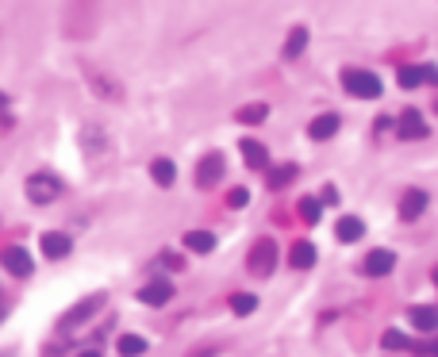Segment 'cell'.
Segmentation results:
<instances>
[{"mask_svg":"<svg viewBox=\"0 0 438 357\" xmlns=\"http://www.w3.org/2000/svg\"><path fill=\"white\" fill-rule=\"evenodd\" d=\"M343 85L350 88L354 96H361V100H377V96H380V77H377V73H369V69H346Z\"/></svg>","mask_w":438,"mask_h":357,"instance_id":"cell-1","label":"cell"},{"mask_svg":"<svg viewBox=\"0 0 438 357\" xmlns=\"http://www.w3.org/2000/svg\"><path fill=\"white\" fill-rule=\"evenodd\" d=\"M62 196V181L54 173H35L27 177V200L31 204H51V200Z\"/></svg>","mask_w":438,"mask_h":357,"instance_id":"cell-2","label":"cell"},{"mask_svg":"<svg viewBox=\"0 0 438 357\" xmlns=\"http://www.w3.org/2000/svg\"><path fill=\"white\" fill-rule=\"evenodd\" d=\"M223 177V154H204L197 166V189H212Z\"/></svg>","mask_w":438,"mask_h":357,"instance_id":"cell-3","label":"cell"},{"mask_svg":"<svg viewBox=\"0 0 438 357\" xmlns=\"http://www.w3.org/2000/svg\"><path fill=\"white\" fill-rule=\"evenodd\" d=\"M273 257H277L273 242L262 238L254 250H250V273H254V277H270V273H273Z\"/></svg>","mask_w":438,"mask_h":357,"instance_id":"cell-4","label":"cell"},{"mask_svg":"<svg viewBox=\"0 0 438 357\" xmlns=\"http://www.w3.org/2000/svg\"><path fill=\"white\" fill-rule=\"evenodd\" d=\"M85 77H88V85L96 88V96H104V100H124V88H119L112 77H104L96 66H85Z\"/></svg>","mask_w":438,"mask_h":357,"instance_id":"cell-5","label":"cell"},{"mask_svg":"<svg viewBox=\"0 0 438 357\" xmlns=\"http://www.w3.org/2000/svg\"><path fill=\"white\" fill-rule=\"evenodd\" d=\"M169 296H173V285H169L166 277H158V281H150V285L139 288V299H142V304H154V307L169 304Z\"/></svg>","mask_w":438,"mask_h":357,"instance_id":"cell-6","label":"cell"},{"mask_svg":"<svg viewBox=\"0 0 438 357\" xmlns=\"http://www.w3.org/2000/svg\"><path fill=\"white\" fill-rule=\"evenodd\" d=\"M392 265H396L392 250H373V254L365 257V273H369V277H385V273H392Z\"/></svg>","mask_w":438,"mask_h":357,"instance_id":"cell-7","label":"cell"},{"mask_svg":"<svg viewBox=\"0 0 438 357\" xmlns=\"http://www.w3.org/2000/svg\"><path fill=\"white\" fill-rule=\"evenodd\" d=\"M4 265L15 273V277H31V254L23 246H8L4 250Z\"/></svg>","mask_w":438,"mask_h":357,"instance_id":"cell-8","label":"cell"},{"mask_svg":"<svg viewBox=\"0 0 438 357\" xmlns=\"http://www.w3.org/2000/svg\"><path fill=\"white\" fill-rule=\"evenodd\" d=\"M69 246H73L69 234H62V231H46V234H43V254H46V257H66Z\"/></svg>","mask_w":438,"mask_h":357,"instance_id":"cell-9","label":"cell"},{"mask_svg":"<svg viewBox=\"0 0 438 357\" xmlns=\"http://www.w3.org/2000/svg\"><path fill=\"white\" fill-rule=\"evenodd\" d=\"M400 139H427V123H423V116L419 112H404V119H400Z\"/></svg>","mask_w":438,"mask_h":357,"instance_id":"cell-10","label":"cell"},{"mask_svg":"<svg viewBox=\"0 0 438 357\" xmlns=\"http://www.w3.org/2000/svg\"><path fill=\"white\" fill-rule=\"evenodd\" d=\"M423 208H427V192H419V189L404 192V200H400V215L404 219H419V215H423Z\"/></svg>","mask_w":438,"mask_h":357,"instance_id":"cell-11","label":"cell"},{"mask_svg":"<svg viewBox=\"0 0 438 357\" xmlns=\"http://www.w3.org/2000/svg\"><path fill=\"white\" fill-rule=\"evenodd\" d=\"M288 262H292V269H312V265H315V246H312V242H292Z\"/></svg>","mask_w":438,"mask_h":357,"instance_id":"cell-12","label":"cell"},{"mask_svg":"<svg viewBox=\"0 0 438 357\" xmlns=\"http://www.w3.org/2000/svg\"><path fill=\"white\" fill-rule=\"evenodd\" d=\"M242 154H246V166L250 169H265V166H270V150H265L262 142H254V139L242 142Z\"/></svg>","mask_w":438,"mask_h":357,"instance_id":"cell-13","label":"cell"},{"mask_svg":"<svg viewBox=\"0 0 438 357\" xmlns=\"http://www.w3.org/2000/svg\"><path fill=\"white\" fill-rule=\"evenodd\" d=\"M335 234L343 242H358L365 234V223H361V219H354V215H343V219H338V227H335Z\"/></svg>","mask_w":438,"mask_h":357,"instance_id":"cell-14","label":"cell"},{"mask_svg":"<svg viewBox=\"0 0 438 357\" xmlns=\"http://www.w3.org/2000/svg\"><path fill=\"white\" fill-rule=\"evenodd\" d=\"M185 246H189L192 254H212V250H215V234H208V231H189V234H185Z\"/></svg>","mask_w":438,"mask_h":357,"instance_id":"cell-15","label":"cell"},{"mask_svg":"<svg viewBox=\"0 0 438 357\" xmlns=\"http://www.w3.org/2000/svg\"><path fill=\"white\" fill-rule=\"evenodd\" d=\"M411 323H416V330H434L438 327V307H427V304L411 307Z\"/></svg>","mask_w":438,"mask_h":357,"instance_id":"cell-16","label":"cell"},{"mask_svg":"<svg viewBox=\"0 0 438 357\" xmlns=\"http://www.w3.org/2000/svg\"><path fill=\"white\" fill-rule=\"evenodd\" d=\"M150 177L161 184V189H169V184L177 181V166H173V161H166V158H158V161L150 166Z\"/></svg>","mask_w":438,"mask_h":357,"instance_id":"cell-17","label":"cell"},{"mask_svg":"<svg viewBox=\"0 0 438 357\" xmlns=\"http://www.w3.org/2000/svg\"><path fill=\"white\" fill-rule=\"evenodd\" d=\"M265 116H270V108H265V104H246V108H239V112H234V119H239V123H246V127L262 123Z\"/></svg>","mask_w":438,"mask_h":357,"instance_id":"cell-18","label":"cell"},{"mask_svg":"<svg viewBox=\"0 0 438 357\" xmlns=\"http://www.w3.org/2000/svg\"><path fill=\"white\" fill-rule=\"evenodd\" d=\"M304 46H307V31L304 27H292V35L285 39V58L288 62L300 58V54H304Z\"/></svg>","mask_w":438,"mask_h":357,"instance_id":"cell-19","label":"cell"},{"mask_svg":"<svg viewBox=\"0 0 438 357\" xmlns=\"http://www.w3.org/2000/svg\"><path fill=\"white\" fill-rule=\"evenodd\" d=\"M338 131V116H319L312 123V139H331Z\"/></svg>","mask_w":438,"mask_h":357,"instance_id":"cell-20","label":"cell"},{"mask_svg":"<svg viewBox=\"0 0 438 357\" xmlns=\"http://www.w3.org/2000/svg\"><path fill=\"white\" fill-rule=\"evenodd\" d=\"M100 299H104V296H93V299H85V304H77V307L66 315V327H73V323H81V319H88V315L96 311V304H100Z\"/></svg>","mask_w":438,"mask_h":357,"instance_id":"cell-21","label":"cell"},{"mask_svg":"<svg viewBox=\"0 0 438 357\" xmlns=\"http://www.w3.org/2000/svg\"><path fill=\"white\" fill-rule=\"evenodd\" d=\"M119 353H124V357H139V353H146V338H139V335H124V338H119Z\"/></svg>","mask_w":438,"mask_h":357,"instance_id":"cell-22","label":"cell"},{"mask_svg":"<svg viewBox=\"0 0 438 357\" xmlns=\"http://www.w3.org/2000/svg\"><path fill=\"white\" fill-rule=\"evenodd\" d=\"M288 181H296V166H292V161H288V166L270 169V184H273V189H285Z\"/></svg>","mask_w":438,"mask_h":357,"instance_id":"cell-23","label":"cell"},{"mask_svg":"<svg viewBox=\"0 0 438 357\" xmlns=\"http://www.w3.org/2000/svg\"><path fill=\"white\" fill-rule=\"evenodd\" d=\"M300 215H304V223H319V215H323V204L319 200H300Z\"/></svg>","mask_w":438,"mask_h":357,"instance_id":"cell-24","label":"cell"},{"mask_svg":"<svg viewBox=\"0 0 438 357\" xmlns=\"http://www.w3.org/2000/svg\"><path fill=\"white\" fill-rule=\"evenodd\" d=\"M231 307H234L239 315H250V311L258 307V296H250V292H239V296H231Z\"/></svg>","mask_w":438,"mask_h":357,"instance_id":"cell-25","label":"cell"},{"mask_svg":"<svg viewBox=\"0 0 438 357\" xmlns=\"http://www.w3.org/2000/svg\"><path fill=\"white\" fill-rule=\"evenodd\" d=\"M380 342H385V350H408V338H404L400 330H388V335L380 338Z\"/></svg>","mask_w":438,"mask_h":357,"instance_id":"cell-26","label":"cell"},{"mask_svg":"<svg viewBox=\"0 0 438 357\" xmlns=\"http://www.w3.org/2000/svg\"><path fill=\"white\" fill-rule=\"evenodd\" d=\"M242 204H246V189H234L231 192V208H242Z\"/></svg>","mask_w":438,"mask_h":357,"instance_id":"cell-27","label":"cell"},{"mask_svg":"<svg viewBox=\"0 0 438 357\" xmlns=\"http://www.w3.org/2000/svg\"><path fill=\"white\" fill-rule=\"evenodd\" d=\"M4 112H8V96L0 93V116H4Z\"/></svg>","mask_w":438,"mask_h":357,"instance_id":"cell-28","label":"cell"},{"mask_svg":"<svg viewBox=\"0 0 438 357\" xmlns=\"http://www.w3.org/2000/svg\"><path fill=\"white\" fill-rule=\"evenodd\" d=\"M431 353H434V357H438V342H434V346H431Z\"/></svg>","mask_w":438,"mask_h":357,"instance_id":"cell-29","label":"cell"},{"mask_svg":"<svg viewBox=\"0 0 438 357\" xmlns=\"http://www.w3.org/2000/svg\"><path fill=\"white\" fill-rule=\"evenodd\" d=\"M81 357H100V353H81Z\"/></svg>","mask_w":438,"mask_h":357,"instance_id":"cell-30","label":"cell"},{"mask_svg":"<svg viewBox=\"0 0 438 357\" xmlns=\"http://www.w3.org/2000/svg\"><path fill=\"white\" fill-rule=\"evenodd\" d=\"M434 285H438V269H434Z\"/></svg>","mask_w":438,"mask_h":357,"instance_id":"cell-31","label":"cell"},{"mask_svg":"<svg viewBox=\"0 0 438 357\" xmlns=\"http://www.w3.org/2000/svg\"><path fill=\"white\" fill-rule=\"evenodd\" d=\"M0 319H4V307H0Z\"/></svg>","mask_w":438,"mask_h":357,"instance_id":"cell-32","label":"cell"}]
</instances>
